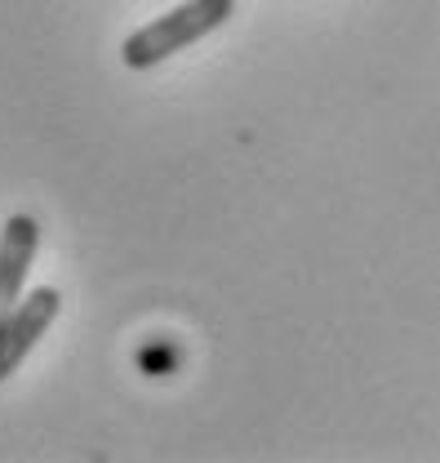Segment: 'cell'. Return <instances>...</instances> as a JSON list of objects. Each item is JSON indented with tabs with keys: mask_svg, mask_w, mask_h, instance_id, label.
I'll list each match as a JSON object with an SVG mask.
<instances>
[{
	"mask_svg": "<svg viewBox=\"0 0 440 463\" xmlns=\"http://www.w3.org/2000/svg\"><path fill=\"white\" fill-rule=\"evenodd\" d=\"M231 9H236V0H187V5L161 14V18H152L147 27H138L134 36H125L120 58H125V67L147 71V67L165 62L169 54L196 45L201 36L219 32L222 23L231 18Z\"/></svg>",
	"mask_w": 440,
	"mask_h": 463,
	"instance_id": "cell-1",
	"label": "cell"
},
{
	"mask_svg": "<svg viewBox=\"0 0 440 463\" xmlns=\"http://www.w3.org/2000/svg\"><path fill=\"white\" fill-rule=\"evenodd\" d=\"M58 307H62V294L54 286H41L18 298V307L0 326V383L9 374H18V365L32 356V347L45 339V330L58 321Z\"/></svg>",
	"mask_w": 440,
	"mask_h": 463,
	"instance_id": "cell-2",
	"label": "cell"
},
{
	"mask_svg": "<svg viewBox=\"0 0 440 463\" xmlns=\"http://www.w3.org/2000/svg\"><path fill=\"white\" fill-rule=\"evenodd\" d=\"M36 250H41V223L32 214L5 219V228H0V326L9 321V312L23 298L27 272L36 263Z\"/></svg>",
	"mask_w": 440,
	"mask_h": 463,
	"instance_id": "cell-3",
	"label": "cell"
}]
</instances>
